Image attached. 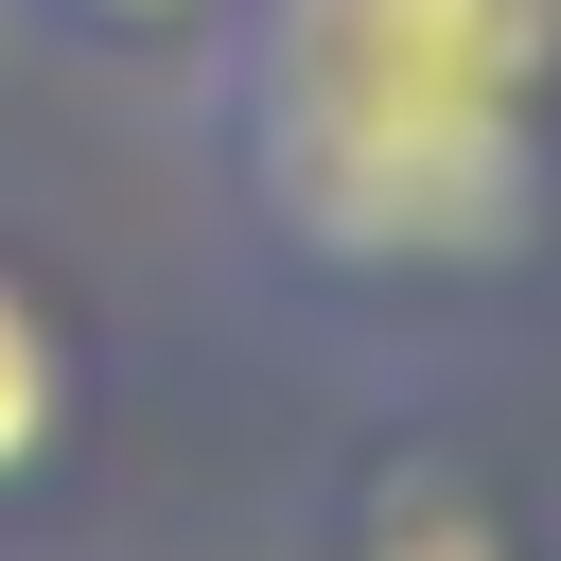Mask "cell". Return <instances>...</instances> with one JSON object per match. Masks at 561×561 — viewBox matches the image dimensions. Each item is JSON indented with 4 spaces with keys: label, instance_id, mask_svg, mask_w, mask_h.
Segmentation results:
<instances>
[{
    "label": "cell",
    "instance_id": "cell-1",
    "mask_svg": "<svg viewBox=\"0 0 561 561\" xmlns=\"http://www.w3.org/2000/svg\"><path fill=\"white\" fill-rule=\"evenodd\" d=\"M561 0H245V193L351 280L508 263L543 228Z\"/></svg>",
    "mask_w": 561,
    "mask_h": 561
},
{
    "label": "cell",
    "instance_id": "cell-2",
    "mask_svg": "<svg viewBox=\"0 0 561 561\" xmlns=\"http://www.w3.org/2000/svg\"><path fill=\"white\" fill-rule=\"evenodd\" d=\"M53 421H70V351H53V316H35V280L0 263V491L53 456Z\"/></svg>",
    "mask_w": 561,
    "mask_h": 561
},
{
    "label": "cell",
    "instance_id": "cell-3",
    "mask_svg": "<svg viewBox=\"0 0 561 561\" xmlns=\"http://www.w3.org/2000/svg\"><path fill=\"white\" fill-rule=\"evenodd\" d=\"M351 561H508V526H491L473 491H438V473H421V491H386V508H368V543H351Z\"/></svg>",
    "mask_w": 561,
    "mask_h": 561
},
{
    "label": "cell",
    "instance_id": "cell-4",
    "mask_svg": "<svg viewBox=\"0 0 561 561\" xmlns=\"http://www.w3.org/2000/svg\"><path fill=\"white\" fill-rule=\"evenodd\" d=\"M88 18H193V0H88Z\"/></svg>",
    "mask_w": 561,
    "mask_h": 561
}]
</instances>
